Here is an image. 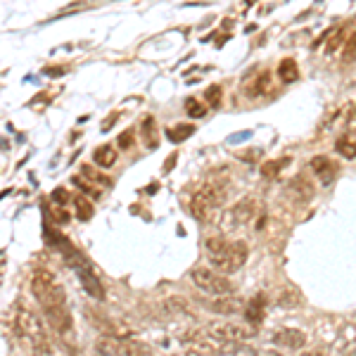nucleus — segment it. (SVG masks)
Segmentation results:
<instances>
[{
  "instance_id": "nucleus-1",
  "label": "nucleus",
  "mask_w": 356,
  "mask_h": 356,
  "mask_svg": "<svg viewBox=\"0 0 356 356\" xmlns=\"http://www.w3.org/2000/svg\"><path fill=\"white\" fill-rule=\"evenodd\" d=\"M204 250H207V259L214 268H219V273L230 276L237 273L242 266L247 264L250 257V247L242 240H226L224 235H214L204 242Z\"/></svg>"
},
{
  "instance_id": "nucleus-2",
  "label": "nucleus",
  "mask_w": 356,
  "mask_h": 356,
  "mask_svg": "<svg viewBox=\"0 0 356 356\" xmlns=\"http://www.w3.org/2000/svg\"><path fill=\"white\" fill-rule=\"evenodd\" d=\"M14 330L21 339L31 344L36 352L41 354H50V339H48V330L43 318L31 311L29 306H19L17 314H14Z\"/></svg>"
},
{
  "instance_id": "nucleus-3",
  "label": "nucleus",
  "mask_w": 356,
  "mask_h": 356,
  "mask_svg": "<svg viewBox=\"0 0 356 356\" xmlns=\"http://www.w3.org/2000/svg\"><path fill=\"white\" fill-rule=\"evenodd\" d=\"M228 199V183L224 181H207L190 199V212L192 217L204 221L209 219L221 204Z\"/></svg>"
},
{
  "instance_id": "nucleus-4",
  "label": "nucleus",
  "mask_w": 356,
  "mask_h": 356,
  "mask_svg": "<svg viewBox=\"0 0 356 356\" xmlns=\"http://www.w3.org/2000/svg\"><path fill=\"white\" fill-rule=\"evenodd\" d=\"M259 335V328L252 323H235V321H212L207 326V337L214 342L240 344L247 339H255Z\"/></svg>"
},
{
  "instance_id": "nucleus-5",
  "label": "nucleus",
  "mask_w": 356,
  "mask_h": 356,
  "mask_svg": "<svg viewBox=\"0 0 356 356\" xmlns=\"http://www.w3.org/2000/svg\"><path fill=\"white\" fill-rule=\"evenodd\" d=\"M98 356H155L152 347L138 339L119 337V335H102L95 342Z\"/></svg>"
},
{
  "instance_id": "nucleus-6",
  "label": "nucleus",
  "mask_w": 356,
  "mask_h": 356,
  "mask_svg": "<svg viewBox=\"0 0 356 356\" xmlns=\"http://www.w3.org/2000/svg\"><path fill=\"white\" fill-rule=\"evenodd\" d=\"M190 278L197 290H202L204 295H212V297H228V295H233V290H235V285L230 283L228 276H224V273L214 271V268H209V266L192 268Z\"/></svg>"
},
{
  "instance_id": "nucleus-7",
  "label": "nucleus",
  "mask_w": 356,
  "mask_h": 356,
  "mask_svg": "<svg viewBox=\"0 0 356 356\" xmlns=\"http://www.w3.org/2000/svg\"><path fill=\"white\" fill-rule=\"evenodd\" d=\"M259 209H261L259 199L255 195H247V197H242L240 202L233 204V209L228 212V219H230V224H233V226H247L250 221H255Z\"/></svg>"
},
{
  "instance_id": "nucleus-8",
  "label": "nucleus",
  "mask_w": 356,
  "mask_h": 356,
  "mask_svg": "<svg viewBox=\"0 0 356 356\" xmlns=\"http://www.w3.org/2000/svg\"><path fill=\"white\" fill-rule=\"evenodd\" d=\"M46 311V318H48V326L52 328V330L57 333V335L67 337L69 333H72V314H69L67 304H55V306H48Z\"/></svg>"
},
{
  "instance_id": "nucleus-9",
  "label": "nucleus",
  "mask_w": 356,
  "mask_h": 356,
  "mask_svg": "<svg viewBox=\"0 0 356 356\" xmlns=\"http://www.w3.org/2000/svg\"><path fill=\"white\" fill-rule=\"evenodd\" d=\"M207 309L212 314H219V316H235V314H242L245 311V301L240 297H214L212 301L207 304Z\"/></svg>"
},
{
  "instance_id": "nucleus-10",
  "label": "nucleus",
  "mask_w": 356,
  "mask_h": 356,
  "mask_svg": "<svg viewBox=\"0 0 356 356\" xmlns=\"http://www.w3.org/2000/svg\"><path fill=\"white\" fill-rule=\"evenodd\" d=\"M271 342L283 349H304L306 335L301 330H297V328H280V330L273 333Z\"/></svg>"
},
{
  "instance_id": "nucleus-11",
  "label": "nucleus",
  "mask_w": 356,
  "mask_h": 356,
  "mask_svg": "<svg viewBox=\"0 0 356 356\" xmlns=\"http://www.w3.org/2000/svg\"><path fill=\"white\" fill-rule=\"evenodd\" d=\"M311 169H314V174L318 176V181L323 183V186H328V183H333V178L337 176V166L333 159L328 157H314L311 159Z\"/></svg>"
},
{
  "instance_id": "nucleus-12",
  "label": "nucleus",
  "mask_w": 356,
  "mask_h": 356,
  "mask_svg": "<svg viewBox=\"0 0 356 356\" xmlns=\"http://www.w3.org/2000/svg\"><path fill=\"white\" fill-rule=\"evenodd\" d=\"M288 192L297 199V202H306V199L314 197V186H311L304 176H297V178H293V183L288 186Z\"/></svg>"
},
{
  "instance_id": "nucleus-13",
  "label": "nucleus",
  "mask_w": 356,
  "mask_h": 356,
  "mask_svg": "<svg viewBox=\"0 0 356 356\" xmlns=\"http://www.w3.org/2000/svg\"><path fill=\"white\" fill-rule=\"evenodd\" d=\"M335 148H337V152L342 155V157L354 159L356 157V128L347 131L344 136H339L337 143H335Z\"/></svg>"
},
{
  "instance_id": "nucleus-14",
  "label": "nucleus",
  "mask_w": 356,
  "mask_h": 356,
  "mask_svg": "<svg viewBox=\"0 0 356 356\" xmlns=\"http://www.w3.org/2000/svg\"><path fill=\"white\" fill-rule=\"evenodd\" d=\"M278 77L283 83H293V81L299 79V67H297V62L293 57H285V59H280V64H278Z\"/></svg>"
},
{
  "instance_id": "nucleus-15",
  "label": "nucleus",
  "mask_w": 356,
  "mask_h": 356,
  "mask_svg": "<svg viewBox=\"0 0 356 356\" xmlns=\"http://www.w3.org/2000/svg\"><path fill=\"white\" fill-rule=\"evenodd\" d=\"M50 285H55V276H52L48 268H39V271H34V276H31V293L39 295L41 290L50 288Z\"/></svg>"
},
{
  "instance_id": "nucleus-16",
  "label": "nucleus",
  "mask_w": 356,
  "mask_h": 356,
  "mask_svg": "<svg viewBox=\"0 0 356 356\" xmlns=\"http://www.w3.org/2000/svg\"><path fill=\"white\" fill-rule=\"evenodd\" d=\"M242 314L247 316V323H252V326H257L259 321L264 318V297H255V299L250 301V304H245V311Z\"/></svg>"
},
{
  "instance_id": "nucleus-17",
  "label": "nucleus",
  "mask_w": 356,
  "mask_h": 356,
  "mask_svg": "<svg viewBox=\"0 0 356 356\" xmlns=\"http://www.w3.org/2000/svg\"><path fill=\"white\" fill-rule=\"evenodd\" d=\"M93 159H95V164H98V166H105V169H110V166L117 161V150L112 148V145H100V148L95 150Z\"/></svg>"
},
{
  "instance_id": "nucleus-18",
  "label": "nucleus",
  "mask_w": 356,
  "mask_h": 356,
  "mask_svg": "<svg viewBox=\"0 0 356 356\" xmlns=\"http://www.w3.org/2000/svg\"><path fill=\"white\" fill-rule=\"evenodd\" d=\"M143 133H145V145H148V148H157V123H155V117H145L143 119Z\"/></svg>"
},
{
  "instance_id": "nucleus-19",
  "label": "nucleus",
  "mask_w": 356,
  "mask_h": 356,
  "mask_svg": "<svg viewBox=\"0 0 356 356\" xmlns=\"http://www.w3.org/2000/svg\"><path fill=\"white\" fill-rule=\"evenodd\" d=\"M74 207H77V217L81 221H88L90 217H93V204H90V199L86 195L74 197Z\"/></svg>"
},
{
  "instance_id": "nucleus-20",
  "label": "nucleus",
  "mask_w": 356,
  "mask_h": 356,
  "mask_svg": "<svg viewBox=\"0 0 356 356\" xmlns=\"http://www.w3.org/2000/svg\"><path fill=\"white\" fill-rule=\"evenodd\" d=\"M164 314H183V311H188V299H183V297H169V299L164 301Z\"/></svg>"
},
{
  "instance_id": "nucleus-21",
  "label": "nucleus",
  "mask_w": 356,
  "mask_h": 356,
  "mask_svg": "<svg viewBox=\"0 0 356 356\" xmlns=\"http://www.w3.org/2000/svg\"><path fill=\"white\" fill-rule=\"evenodd\" d=\"M290 159H271V161H264L261 164V176L264 178H273L276 174H280V169H283L285 164H288Z\"/></svg>"
},
{
  "instance_id": "nucleus-22",
  "label": "nucleus",
  "mask_w": 356,
  "mask_h": 356,
  "mask_svg": "<svg viewBox=\"0 0 356 356\" xmlns=\"http://www.w3.org/2000/svg\"><path fill=\"white\" fill-rule=\"evenodd\" d=\"M190 133H195V126H186V123H181V126L166 131V136H169V140H174V143H181V140L190 138Z\"/></svg>"
},
{
  "instance_id": "nucleus-23",
  "label": "nucleus",
  "mask_w": 356,
  "mask_h": 356,
  "mask_svg": "<svg viewBox=\"0 0 356 356\" xmlns=\"http://www.w3.org/2000/svg\"><path fill=\"white\" fill-rule=\"evenodd\" d=\"M81 174H83V178H88V181H95V183H102V186H110V178L107 176H100L95 169H90L88 164L81 166Z\"/></svg>"
},
{
  "instance_id": "nucleus-24",
  "label": "nucleus",
  "mask_w": 356,
  "mask_h": 356,
  "mask_svg": "<svg viewBox=\"0 0 356 356\" xmlns=\"http://www.w3.org/2000/svg\"><path fill=\"white\" fill-rule=\"evenodd\" d=\"M342 59H344V62H354V59H356V31H354L352 36H349L347 43H344Z\"/></svg>"
},
{
  "instance_id": "nucleus-25",
  "label": "nucleus",
  "mask_w": 356,
  "mask_h": 356,
  "mask_svg": "<svg viewBox=\"0 0 356 356\" xmlns=\"http://www.w3.org/2000/svg\"><path fill=\"white\" fill-rule=\"evenodd\" d=\"M186 112L190 117H204V112H207V110H204V105L197 98H188L186 100Z\"/></svg>"
},
{
  "instance_id": "nucleus-26",
  "label": "nucleus",
  "mask_w": 356,
  "mask_h": 356,
  "mask_svg": "<svg viewBox=\"0 0 356 356\" xmlns=\"http://www.w3.org/2000/svg\"><path fill=\"white\" fill-rule=\"evenodd\" d=\"M72 183H74V186H77V188H81V190H83V192H88V195H93V197H100L98 188H95V186H90V183H86V181H83V178H81V176L72 178Z\"/></svg>"
},
{
  "instance_id": "nucleus-27",
  "label": "nucleus",
  "mask_w": 356,
  "mask_h": 356,
  "mask_svg": "<svg viewBox=\"0 0 356 356\" xmlns=\"http://www.w3.org/2000/svg\"><path fill=\"white\" fill-rule=\"evenodd\" d=\"M219 98H221V88L219 86H212V88L207 90V100L212 107H219Z\"/></svg>"
},
{
  "instance_id": "nucleus-28",
  "label": "nucleus",
  "mask_w": 356,
  "mask_h": 356,
  "mask_svg": "<svg viewBox=\"0 0 356 356\" xmlns=\"http://www.w3.org/2000/svg\"><path fill=\"white\" fill-rule=\"evenodd\" d=\"M131 145H133V131L128 128V131H123L121 136H119V148L126 150V148H131Z\"/></svg>"
},
{
  "instance_id": "nucleus-29",
  "label": "nucleus",
  "mask_w": 356,
  "mask_h": 356,
  "mask_svg": "<svg viewBox=\"0 0 356 356\" xmlns=\"http://www.w3.org/2000/svg\"><path fill=\"white\" fill-rule=\"evenodd\" d=\"M52 199H55V202H59V204H64L69 199V195H67V190H64V188H57V190L52 192Z\"/></svg>"
},
{
  "instance_id": "nucleus-30",
  "label": "nucleus",
  "mask_w": 356,
  "mask_h": 356,
  "mask_svg": "<svg viewBox=\"0 0 356 356\" xmlns=\"http://www.w3.org/2000/svg\"><path fill=\"white\" fill-rule=\"evenodd\" d=\"M52 221H57V224H64V221H69V214H64V209H52Z\"/></svg>"
},
{
  "instance_id": "nucleus-31",
  "label": "nucleus",
  "mask_w": 356,
  "mask_h": 356,
  "mask_svg": "<svg viewBox=\"0 0 356 356\" xmlns=\"http://www.w3.org/2000/svg\"><path fill=\"white\" fill-rule=\"evenodd\" d=\"M297 356H326L321 352V349H304V352H299Z\"/></svg>"
},
{
  "instance_id": "nucleus-32",
  "label": "nucleus",
  "mask_w": 356,
  "mask_h": 356,
  "mask_svg": "<svg viewBox=\"0 0 356 356\" xmlns=\"http://www.w3.org/2000/svg\"><path fill=\"white\" fill-rule=\"evenodd\" d=\"M342 356H356V342H352V344H349V347H347V349H344V352H342Z\"/></svg>"
},
{
  "instance_id": "nucleus-33",
  "label": "nucleus",
  "mask_w": 356,
  "mask_h": 356,
  "mask_svg": "<svg viewBox=\"0 0 356 356\" xmlns=\"http://www.w3.org/2000/svg\"><path fill=\"white\" fill-rule=\"evenodd\" d=\"M261 356H283V354L278 349H266V352H261Z\"/></svg>"
},
{
  "instance_id": "nucleus-34",
  "label": "nucleus",
  "mask_w": 356,
  "mask_h": 356,
  "mask_svg": "<svg viewBox=\"0 0 356 356\" xmlns=\"http://www.w3.org/2000/svg\"><path fill=\"white\" fill-rule=\"evenodd\" d=\"M0 280H3V266H0Z\"/></svg>"
},
{
  "instance_id": "nucleus-35",
  "label": "nucleus",
  "mask_w": 356,
  "mask_h": 356,
  "mask_svg": "<svg viewBox=\"0 0 356 356\" xmlns=\"http://www.w3.org/2000/svg\"><path fill=\"white\" fill-rule=\"evenodd\" d=\"M224 356H240V354H224Z\"/></svg>"
}]
</instances>
